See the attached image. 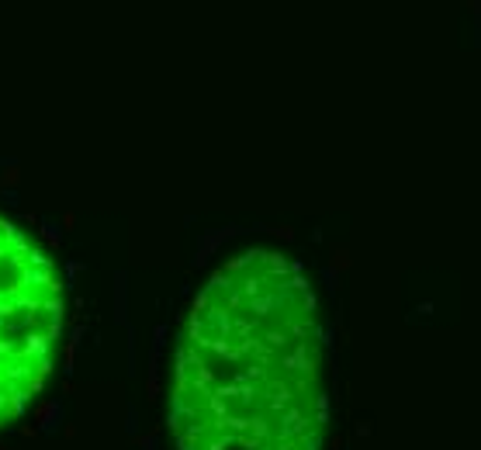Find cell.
<instances>
[{
	"label": "cell",
	"mask_w": 481,
	"mask_h": 450,
	"mask_svg": "<svg viewBox=\"0 0 481 450\" xmlns=\"http://www.w3.org/2000/svg\"><path fill=\"white\" fill-rule=\"evenodd\" d=\"M326 423V336L305 270L277 249L232 256L180 329L177 450H322Z\"/></svg>",
	"instance_id": "6da1fadb"
},
{
	"label": "cell",
	"mask_w": 481,
	"mask_h": 450,
	"mask_svg": "<svg viewBox=\"0 0 481 450\" xmlns=\"http://www.w3.org/2000/svg\"><path fill=\"white\" fill-rule=\"evenodd\" d=\"M66 319L63 274L45 246L0 215V426L45 388Z\"/></svg>",
	"instance_id": "7a4b0ae2"
}]
</instances>
